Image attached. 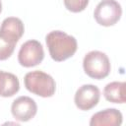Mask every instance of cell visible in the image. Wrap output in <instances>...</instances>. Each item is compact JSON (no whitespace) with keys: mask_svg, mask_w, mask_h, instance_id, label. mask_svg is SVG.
I'll list each match as a JSON object with an SVG mask.
<instances>
[{"mask_svg":"<svg viewBox=\"0 0 126 126\" xmlns=\"http://www.w3.org/2000/svg\"><path fill=\"white\" fill-rule=\"evenodd\" d=\"M123 121L122 113L116 108H106L94 113L91 120V126H120Z\"/></svg>","mask_w":126,"mask_h":126,"instance_id":"9c48e42d","label":"cell"},{"mask_svg":"<svg viewBox=\"0 0 126 126\" xmlns=\"http://www.w3.org/2000/svg\"><path fill=\"white\" fill-rule=\"evenodd\" d=\"M43 58L44 50L42 44L35 39H30L24 42L18 53V61L20 65L26 68L40 64Z\"/></svg>","mask_w":126,"mask_h":126,"instance_id":"5b68a950","label":"cell"},{"mask_svg":"<svg viewBox=\"0 0 126 126\" xmlns=\"http://www.w3.org/2000/svg\"><path fill=\"white\" fill-rule=\"evenodd\" d=\"M50 57L56 62H62L72 57L78 48L77 39L65 32L52 31L45 36Z\"/></svg>","mask_w":126,"mask_h":126,"instance_id":"6da1fadb","label":"cell"},{"mask_svg":"<svg viewBox=\"0 0 126 126\" xmlns=\"http://www.w3.org/2000/svg\"><path fill=\"white\" fill-rule=\"evenodd\" d=\"M66 9L72 13H79L84 11L88 4L89 0H63Z\"/></svg>","mask_w":126,"mask_h":126,"instance_id":"4fadbf2b","label":"cell"},{"mask_svg":"<svg viewBox=\"0 0 126 126\" xmlns=\"http://www.w3.org/2000/svg\"><path fill=\"white\" fill-rule=\"evenodd\" d=\"M99 98H100L99 89L94 85L86 84L81 86L77 90L74 95V102L79 109L90 110L98 103Z\"/></svg>","mask_w":126,"mask_h":126,"instance_id":"8992f818","label":"cell"},{"mask_svg":"<svg viewBox=\"0 0 126 126\" xmlns=\"http://www.w3.org/2000/svg\"><path fill=\"white\" fill-rule=\"evenodd\" d=\"M126 84L125 82H111L103 89L105 99L112 103H124L126 101Z\"/></svg>","mask_w":126,"mask_h":126,"instance_id":"30bf717a","label":"cell"},{"mask_svg":"<svg viewBox=\"0 0 126 126\" xmlns=\"http://www.w3.org/2000/svg\"><path fill=\"white\" fill-rule=\"evenodd\" d=\"M83 68L90 78L101 80L109 75L111 66L109 58L104 52L93 50L85 55L83 59Z\"/></svg>","mask_w":126,"mask_h":126,"instance_id":"3957f363","label":"cell"},{"mask_svg":"<svg viewBox=\"0 0 126 126\" xmlns=\"http://www.w3.org/2000/svg\"><path fill=\"white\" fill-rule=\"evenodd\" d=\"M20 90V82L16 75L0 70V96L10 97Z\"/></svg>","mask_w":126,"mask_h":126,"instance_id":"8fae6325","label":"cell"},{"mask_svg":"<svg viewBox=\"0 0 126 126\" xmlns=\"http://www.w3.org/2000/svg\"><path fill=\"white\" fill-rule=\"evenodd\" d=\"M16 43H13L0 36V61L8 59L14 52Z\"/></svg>","mask_w":126,"mask_h":126,"instance_id":"7c38bea8","label":"cell"},{"mask_svg":"<svg viewBox=\"0 0 126 126\" xmlns=\"http://www.w3.org/2000/svg\"><path fill=\"white\" fill-rule=\"evenodd\" d=\"M24 32V23L21 19L16 17H8L4 19L0 27V36L16 44L23 36Z\"/></svg>","mask_w":126,"mask_h":126,"instance_id":"ba28073f","label":"cell"},{"mask_svg":"<svg viewBox=\"0 0 126 126\" xmlns=\"http://www.w3.org/2000/svg\"><path fill=\"white\" fill-rule=\"evenodd\" d=\"M24 84L30 93L41 97H50L56 91L54 79L49 74L38 70L27 73L24 78Z\"/></svg>","mask_w":126,"mask_h":126,"instance_id":"7a4b0ae2","label":"cell"},{"mask_svg":"<svg viewBox=\"0 0 126 126\" xmlns=\"http://www.w3.org/2000/svg\"><path fill=\"white\" fill-rule=\"evenodd\" d=\"M2 11V3H1V0H0V13Z\"/></svg>","mask_w":126,"mask_h":126,"instance_id":"5bb4252c","label":"cell"},{"mask_svg":"<svg viewBox=\"0 0 126 126\" xmlns=\"http://www.w3.org/2000/svg\"><path fill=\"white\" fill-rule=\"evenodd\" d=\"M11 112L16 120L27 122L35 116L37 112V105L32 97L22 95L12 102Z\"/></svg>","mask_w":126,"mask_h":126,"instance_id":"52a82bcc","label":"cell"},{"mask_svg":"<svg viewBox=\"0 0 126 126\" xmlns=\"http://www.w3.org/2000/svg\"><path fill=\"white\" fill-rule=\"evenodd\" d=\"M122 16L121 5L116 0H102L100 1L94 12L95 22L103 27H110L115 25Z\"/></svg>","mask_w":126,"mask_h":126,"instance_id":"277c9868","label":"cell"}]
</instances>
